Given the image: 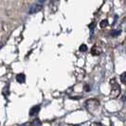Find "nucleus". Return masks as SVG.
Here are the masks:
<instances>
[{
	"label": "nucleus",
	"instance_id": "obj_2",
	"mask_svg": "<svg viewBox=\"0 0 126 126\" xmlns=\"http://www.w3.org/2000/svg\"><path fill=\"white\" fill-rule=\"evenodd\" d=\"M41 9H42V5H40V4H34V5H32V6L30 8L29 13H31V14L36 13H38V12H40Z\"/></svg>",
	"mask_w": 126,
	"mask_h": 126
},
{
	"label": "nucleus",
	"instance_id": "obj_7",
	"mask_svg": "<svg viewBox=\"0 0 126 126\" xmlns=\"http://www.w3.org/2000/svg\"><path fill=\"white\" fill-rule=\"evenodd\" d=\"M91 52H92V54H93V55H99V54H101V49H100V48H98L97 47H94L92 48Z\"/></svg>",
	"mask_w": 126,
	"mask_h": 126
},
{
	"label": "nucleus",
	"instance_id": "obj_5",
	"mask_svg": "<svg viewBox=\"0 0 126 126\" xmlns=\"http://www.w3.org/2000/svg\"><path fill=\"white\" fill-rule=\"evenodd\" d=\"M31 125L32 126H42V121L39 120V119H34V120L32 121V123H31Z\"/></svg>",
	"mask_w": 126,
	"mask_h": 126
},
{
	"label": "nucleus",
	"instance_id": "obj_12",
	"mask_svg": "<svg viewBox=\"0 0 126 126\" xmlns=\"http://www.w3.org/2000/svg\"><path fill=\"white\" fill-rule=\"evenodd\" d=\"M84 91H85V92H89V91H90V90H91V87H89V85L88 84H85V85H84Z\"/></svg>",
	"mask_w": 126,
	"mask_h": 126
},
{
	"label": "nucleus",
	"instance_id": "obj_8",
	"mask_svg": "<svg viewBox=\"0 0 126 126\" xmlns=\"http://www.w3.org/2000/svg\"><path fill=\"white\" fill-rule=\"evenodd\" d=\"M80 51H82V52H85V51H87V47H86V45H81V47H80Z\"/></svg>",
	"mask_w": 126,
	"mask_h": 126
},
{
	"label": "nucleus",
	"instance_id": "obj_6",
	"mask_svg": "<svg viewBox=\"0 0 126 126\" xmlns=\"http://www.w3.org/2000/svg\"><path fill=\"white\" fill-rule=\"evenodd\" d=\"M120 82H122L123 84H126V71L120 74Z\"/></svg>",
	"mask_w": 126,
	"mask_h": 126
},
{
	"label": "nucleus",
	"instance_id": "obj_10",
	"mask_svg": "<svg viewBox=\"0 0 126 126\" xmlns=\"http://www.w3.org/2000/svg\"><path fill=\"white\" fill-rule=\"evenodd\" d=\"M107 20H102L101 22V28H104V27H106L107 26Z\"/></svg>",
	"mask_w": 126,
	"mask_h": 126
},
{
	"label": "nucleus",
	"instance_id": "obj_4",
	"mask_svg": "<svg viewBox=\"0 0 126 126\" xmlns=\"http://www.w3.org/2000/svg\"><path fill=\"white\" fill-rule=\"evenodd\" d=\"M15 79H16L17 82H19V83H24V82H26V76H25V74H23V73L17 74L16 77H15Z\"/></svg>",
	"mask_w": 126,
	"mask_h": 126
},
{
	"label": "nucleus",
	"instance_id": "obj_11",
	"mask_svg": "<svg viewBox=\"0 0 126 126\" xmlns=\"http://www.w3.org/2000/svg\"><path fill=\"white\" fill-rule=\"evenodd\" d=\"M121 29H122V31L126 32V19L122 22V24H121Z\"/></svg>",
	"mask_w": 126,
	"mask_h": 126
},
{
	"label": "nucleus",
	"instance_id": "obj_1",
	"mask_svg": "<svg viewBox=\"0 0 126 126\" xmlns=\"http://www.w3.org/2000/svg\"><path fill=\"white\" fill-rule=\"evenodd\" d=\"M111 84H112V90H111V96L113 97L114 99L118 98L120 94V85L118 84V82H116V80L113 79L111 81Z\"/></svg>",
	"mask_w": 126,
	"mask_h": 126
},
{
	"label": "nucleus",
	"instance_id": "obj_16",
	"mask_svg": "<svg viewBox=\"0 0 126 126\" xmlns=\"http://www.w3.org/2000/svg\"><path fill=\"white\" fill-rule=\"evenodd\" d=\"M40 1H41V2H43V1H45V0H40Z\"/></svg>",
	"mask_w": 126,
	"mask_h": 126
},
{
	"label": "nucleus",
	"instance_id": "obj_15",
	"mask_svg": "<svg viewBox=\"0 0 126 126\" xmlns=\"http://www.w3.org/2000/svg\"><path fill=\"white\" fill-rule=\"evenodd\" d=\"M21 126H28V124H23V125H21Z\"/></svg>",
	"mask_w": 126,
	"mask_h": 126
},
{
	"label": "nucleus",
	"instance_id": "obj_14",
	"mask_svg": "<svg viewBox=\"0 0 126 126\" xmlns=\"http://www.w3.org/2000/svg\"><path fill=\"white\" fill-rule=\"evenodd\" d=\"M92 126H103L102 124H101V123H93L92 124Z\"/></svg>",
	"mask_w": 126,
	"mask_h": 126
},
{
	"label": "nucleus",
	"instance_id": "obj_3",
	"mask_svg": "<svg viewBox=\"0 0 126 126\" xmlns=\"http://www.w3.org/2000/svg\"><path fill=\"white\" fill-rule=\"evenodd\" d=\"M40 109H41V106H40L39 104H38V105H34V106L31 108V110H30V116H31V117L36 116V115L39 113Z\"/></svg>",
	"mask_w": 126,
	"mask_h": 126
},
{
	"label": "nucleus",
	"instance_id": "obj_13",
	"mask_svg": "<svg viewBox=\"0 0 126 126\" xmlns=\"http://www.w3.org/2000/svg\"><path fill=\"white\" fill-rule=\"evenodd\" d=\"M121 100L124 101V102H126V93H124V95L121 97Z\"/></svg>",
	"mask_w": 126,
	"mask_h": 126
},
{
	"label": "nucleus",
	"instance_id": "obj_9",
	"mask_svg": "<svg viewBox=\"0 0 126 126\" xmlns=\"http://www.w3.org/2000/svg\"><path fill=\"white\" fill-rule=\"evenodd\" d=\"M119 34H120V31H113V32H111L112 36H118Z\"/></svg>",
	"mask_w": 126,
	"mask_h": 126
}]
</instances>
